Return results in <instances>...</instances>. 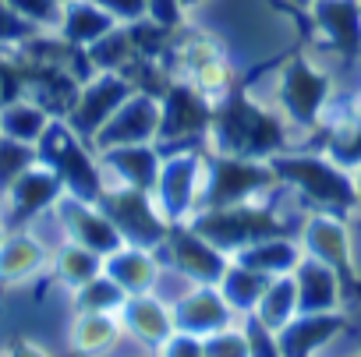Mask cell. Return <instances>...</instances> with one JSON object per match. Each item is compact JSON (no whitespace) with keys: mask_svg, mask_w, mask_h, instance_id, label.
<instances>
[{"mask_svg":"<svg viewBox=\"0 0 361 357\" xmlns=\"http://www.w3.org/2000/svg\"><path fill=\"white\" fill-rule=\"evenodd\" d=\"M329 89H333L329 75L312 68L305 57H290L280 71V103H283L287 117L312 131L319 127V117L329 103Z\"/></svg>","mask_w":361,"mask_h":357,"instance_id":"11","label":"cell"},{"mask_svg":"<svg viewBox=\"0 0 361 357\" xmlns=\"http://www.w3.org/2000/svg\"><path fill=\"white\" fill-rule=\"evenodd\" d=\"M50 120H54V113L43 110L39 103L18 99V103L4 106V134L8 138H18V142H29V145H36L43 138V131L50 127Z\"/></svg>","mask_w":361,"mask_h":357,"instance_id":"31","label":"cell"},{"mask_svg":"<svg viewBox=\"0 0 361 357\" xmlns=\"http://www.w3.org/2000/svg\"><path fill=\"white\" fill-rule=\"evenodd\" d=\"M308 18L326 50L340 61H354L361 54V0H315Z\"/></svg>","mask_w":361,"mask_h":357,"instance_id":"15","label":"cell"},{"mask_svg":"<svg viewBox=\"0 0 361 357\" xmlns=\"http://www.w3.org/2000/svg\"><path fill=\"white\" fill-rule=\"evenodd\" d=\"M4 8H11L15 15H22L29 22H36L39 29L43 25L61 29V22H64V0H4Z\"/></svg>","mask_w":361,"mask_h":357,"instance_id":"35","label":"cell"},{"mask_svg":"<svg viewBox=\"0 0 361 357\" xmlns=\"http://www.w3.org/2000/svg\"><path fill=\"white\" fill-rule=\"evenodd\" d=\"M54 209H57V216L64 220V227L71 230V241H78V244L99 251V255H114V251L124 248L121 230L110 223V216H106L99 206L68 195V199H61Z\"/></svg>","mask_w":361,"mask_h":357,"instance_id":"16","label":"cell"},{"mask_svg":"<svg viewBox=\"0 0 361 357\" xmlns=\"http://www.w3.org/2000/svg\"><path fill=\"white\" fill-rule=\"evenodd\" d=\"M290 4H294V8H301V11H308V8L315 4V0H290Z\"/></svg>","mask_w":361,"mask_h":357,"instance_id":"42","label":"cell"},{"mask_svg":"<svg viewBox=\"0 0 361 357\" xmlns=\"http://www.w3.org/2000/svg\"><path fill=\"white\" fill-rule=\"evenodd\" d=\"M185 0H149V18L166 25V29H177L180 18H185Z\"/></svg>","mask_w":361,"mask_h":357,"instance_id":"40","label":"cell"},{"mask_svg":"<svg viewBox=\"0 0 361 357\" xmlns=\"http://www.w3.org/2000/svg\"><path fill=\"white\" fill-rule=\"evenodd\" d=\"M0 156H4V188H11L25 170L39 166V149L8 134H4V145H0Z\"/></svg>","mask_w":361,"mask_h":357,"instance_id":"34","label":"cell"},{"mask_svg":"<svg viewBox=\"0 0 361 357\" xmlns=\"http://www.w3.org/2000/svg\"><path fill=\"white\" fill-rule=\"evenodd\" d=\"M234 318V308L216 287H195L173 304V325L177 332H192V336H213L227 329Z\"/></svg>","mask_w":361,"mask_h":357,"instance_id":"17","label":"cell"},{"mask_svg":"<svg viewBox=\"0 0 361 357\" xmlns=\"http://www.w3.org/2000/svg\"><path fill=\"white\" fill-rule=\"evenodd\" d=\"M188 227L195 234H202L209 244H216L220 251H241L248 244L259 241H273V237H294V230H287L283 220L273 216V209L266 206H227V209H199Z\"/></svg>","mask_w":361,"mask_h":357,"instance_id":"4","label":"cell"},{"mask_svg":"<svg viewBox=\"0 0 361 357\" xmlns=\"http://www.w3.org/2000/svg\"><path fill=\"white\" fill-rule=\"evenodd\" d=\"M188 57L195 61V64H192V85H199L213 103L234 89V82H231V68H227V61H224L213 46L199 43V46L188 50Z\"/></svg>","mask_w":361,"mask_h":357,"instance_id":"26","label":"cell"},{"mask_svg":"<svg viewBox=\"0 0 361 357\" xmlns=\"http://www.w3.org/2000/svg\"><path fill=\"white\" fill-rule=\"evenodd\" d=\"M156 357H159V353H156Z\"/></svg>","mask_w":361,"mask_h":357,"instance_id":"46","label":"cell"},{"mask_svg":"<svg viewBox=\"0 0 361 357\" xmlns=\"http://www.w3.org/2000/svg\"><path fill=\"white\" fill-rule=\"evenodd\" d=\"M121 311H124L128 329H131L145 346H156V350H159V346L177 332V325H173V311H166L152 294H131L128 304H124Z\"/></svg>","mask_w":361,"mask_h":357,"instance_id":"21","label":"cell"},{"mask_svg":"<svg viewBox=\"0 0 361 357\" xmlns=\"http://www.w3.org/2000/svg\"><path fill=\"white\" fill-rule=\"evenodd\" d=\"M159 120H163V103L152 92H135L92 138L96 152L103 149H117V145H156L159 134Z\"/></svg>","mask_w":361,"mask_h":357,"instance_id":"12","label":"cell"},{"mask_svg":"<svg viewBox=\"0 0 361 357\" xmlns=\"http://www.w3.org/2000/svg\"><path fill=\"white\" fill-rule=\"evenodd\" d=\"M4 357H50V353L39 350V346H32L29 339H15V343H8V353Z\"/></svg>","mask_w":361,"mask_h":357,"instance_id":"41","label":"cell"},{"mask_svg":"<svg viewBox=\"0 0 361 357\" xmlns=\"http://www.w3.org/2000/svg\"><path fill=\"white\" fill-rule=\"evenodd\" d=\"M245 332H248V343H252V357H283L280 336L259 315H248L245 318Z\"/></svg>","mask_w":361,"mask_h":357,"instance_id":"37","label":"cell"},{"mask_svg":"<svg viewBox=\"0 0 361 357\" xmlns=\"http://www.w3.org/2000/svg\"><path fill=\"white\" fill-rule=\"evenodd\" d=\"M273 170L280 173V181L298 188L301 199H308V206L319 209H333V213H350L361 209V195L354 177L333 163L329 156H294V152H276Z\"/></svg>","mask_w":361,"mask_h":357,"instance_id":"2","label":"cell"},{"mask_svg":"<svg viewBox=\"0 0 361 357\" xmlns=\"http://www.w3.org/2000/svg\"><path fill=\"white\" fill-rule=\"evenodd\" d=\"M326 152H329V159L340 163L343 170H357V166H361V124L350 120V124L329 131Z\"/></svg>","mask_w":361,"mask_h":357,"instance_id":"33","label":"cell"},{"mask_svg":"<svg viewBox=\"0 0 361 357\" xmlns=\"http://www.w3.org/2000/svg\"><path fill=\"white\" fill-rule=\"evenodd\" d=\"M298 280V315H322V311H336V304L343 301V280L336 276V269H329L326 262L301 258V265L294 269Z\"/></svg>","mask_w":361,"mask_h":357,"instance_id":"18","label":"cell"},{"mask_svg":"<svg viewBox=\"0 0 361 357\" xmlns=\"http://www.w3.org/2000/svg\"><path fill=\"white\" fill-rule=\"evenodd\" d=\"M117 29V18L106 15L99 4L92 0H68L64 4V22H61V36L75 46H92L99 43L103 36H110Z\"/></svg>","mask_w":361,"mask_h":357,"instance_id":"22","label":"cell"},{"mask_svg":"<svg viewBox=\"0 0 361 357\" xmlns=\"http://www.w3.org/2000/svg\"><path fill=\"white\" fill-rule=\"evenodd\" d=\"M166 255H170V265L185 276L188 283L195 287H216L231 262H227V251H220L216 244H209L202 234H195L188 223H173L170 237H166Z\"/></svg>","mask_w":361,"mask_h":357,"instance_id":"10","label":"cell"},{"mask_svg":"<svg viewBox=\"0 0 361 357\" xmlns=\"http://www.w3.org/2000/svg\"><path fill=\"white\" fill-rule=\"evenodd\" d=\"M354 184H357V195H361V166H357V177H354Z\"/></svg>","mask_w":361,"mask_h":357,"instance_id":"43","label":"cell"},{"mask_svg":"<svg viewBox=\"0 0 361 357\" xmlns=\"http://www.w3.org/2000/svg\"><path fill=\"white\" fill-rule=\"evenodd\" d=\"M343 329H347V322L340 315L322 311V315H294L276 336H280L283 357H312L322 343H329Z\"/></svg>","mask_w":361,"mask_h":357,"instance_id":"20","label":"cell"},{"mask_svg":"<svg viewBox=\"0 0 361 357\" xmlns=\"http://www.w3.org/2000/svg\"><path fill=\"white\" fill-rule=\"evenodd\" d=\"M202 159L206 149H180V152H166L163 156V170H159V184L152 192L159 213L170 223H188L199 209V184H202Z\"/></svg>","mask_w":361,"mask_h":357,"instance_id":"8","label":"cell"},{"mask_svg":"<svg viewBox=\"0 0 361 357\" xmlns=\"http://www.w3.org/2000/svg\"><path fill=\"white\" fill-rule=\"evenodd\" d=\"M252 315H259L273 332H280V329L298 315V280H294V273L276 276V280L269 283V290L262 294V301H259V308H255Z\"/></svg>","mask_w":361,"mask_h":357,"instance_id":"27","label":"cell"},{"mask_svg":"<svg viewBox=\"0 0 361 357\" xmlns=\"http://www.w3.org/2000/svg\"><path fill=\"white\" fill-rule=\"evenodd\" d=\"M96 206L110 216V223L121 230L124 244H131V248L159 251V248L166 244L170 230H173V223L159 213L156 199H152L149 192L131 188V184H121L117 192L106 188Z\"/></svg>","mask_w":361,"mask_h":357,"instance_id":"7","label":"cell"},{"mask_svg":"<svg viewBox=\"0 0 361 357\" xmlns=\"http://www.w3.org/2000/svg\"><path fill=\"white\" fill-rule=\"evenodd\" d=\"M103 265H106V255H99L78 241H71L57 251V276L71 287H85L89 280H96L103 273Z\"/></svg>","mask_w":361,"mask_h":357,"instance_id":"30","label":"cell"},{"mask_svg":"<svg viewBox=\"0 0 361 357\" xmlns=\"http://www.w3.org/2000/svg\"><path fill=\"white\" fill-rule=\"evenodd\" d=\"M138 89L121 75V71H99L92 82H85L82 85V92H78V103L68 110V124L85 138V142H92L96 138V131L135 96Z\"/></svg>","mask_w":361,"mask_h":357,"instance_id":"9","label":"cell"},{"mask_svg":"<svg viewBox=\"0 0 361 357\" xmlns=\"http://www.w3.org/2000/svg\"><path fill=\"white\" fill-rule=\"evenodd\" d=\"M117 339V322L106 311H78L71 325V350L75 353H103Z\"/></svg>","mask_w":361,"mask_h":357,"instance_id":"28","label":"cell"},{"mask_svg":"<svg viewBox=\"0 0 361 357\" xmlns=\"http://www.w3.org/2000/svg\"><path fill=\"white\" fill-rule=\"evenodd\" d=\"M209 177H206V188L199 199V209H227V206H241L252 195L283 184L280 173L273 170L269 159H241V156H220L209 152ZM195 209V213H199Z\"/></svg>","mask_w":361,"mask_h":357,"instance_id":"6","label":"cell"},{"mask_svg":"<svg viewBox=\"0 0 361 357\" xmlns=\"http://www.w3.org/2000/svg\"><path fill=\"white\" fill-rule=\"evenodd\" d=\"M128 290L117 283V280H110L106 273H99L96 280H89L85 287H78V294H75V311H117V308H124L128 304Z\"/></svg>","mask_w":361,"mask_h":357,"instance_id":"32","label":"cell"},{"mask_svg":"<svg viewBox=\"0 0 361 357\" xmlns=\"http://www.w3.org/2000/svg\"><path fill=\"white\" fill-rule=\"evenodd\" d=\"M209 152L241 156V159H273L276 152H287L283 120L262 110L241 85H234L227 96L213 103Z\"/></svg>","mask_w":361,"mask_h":357,"instance_id":"1","label":"cell"},{"mask_svg":"<svg viewBox=\"0 0 361 357\" xmlns=\"http://www.w3.org/2000/svg\"><path fill=\"white\" fill-rule=\"evenodd\" d=\"M36 149H39V163L61 173L68 195H75L82 202H92V206L103 199V192H106L103 188V173L92 163V156L85 149V138L64 117L50 120V127L43 131Z\"/></svg>","mask_w":361,"mask_h":357,"instance_id":"3","label":"cell"},{"mask_svg":"<svg viewBox=\"0 0 361 357\" xmlns=\"http://www.w3.org/2000/svg\"><path fill=\"white\" fill-rule=\"evenodd\" d=\"M103 166H110L124 184L138 188V192H156L159 184V170H163V152L149 142V145H117V149H103L99 152Z\"/></svg>","mask_w":361,"mask_h":357,"instance_id":"19","label":"cell"},{"mask_svg":"<svg viewBox=\"0 0 361 357\" xmlns=\"http://www.w3.org/2000/svg\"><path fill=\"white\" fill-rule=\"evenodd\" d=\"M273 280H276V276H269V273H259V269H248V265L234 262V265L227 269V276L220 280V294L227 297V304H231L234 311L252 315V311L259 308V301H262V294L269 290V283H273Z\"/></svg>","mask_w":361,"mask_h":357,"instance_id":"25","label":"cell"},{"mask_svg":"<svg viewBox=\"0 0 361 357\" xmlns=\"http://www.w3.org/2000/svg\"><path fill=\"white\" fill-rule=\"evenodd\" d=\"M234 262L259 269V273H269V276H287L301 265V248L294 244V237H273V241H259V244L241 248L234 255Z\"/></svg>","mask_w":361,"mask_h":357,"instance_id":"24","label":"cell"},{"mask_svg":"<svg viewBox=\"0 0 361 357\" xmlns=\"http://www.w3.org/2000/svg\"><path fill=\"white\" fill-rule=\"evenodd\" d=\"M195 4H202V0H185V8H195Z\"/></svg>","mask_w":361,"mask_h":357,"instance_id":"44","label":"cell"},{"mask_svg":"<svg viewBox=\"0 0 361 357\" xmlns=\"http://www.w3.org/2000/svg\"><path fill=\"white\" fill-rule=\"evenodd\" d=\"M163 120L156 134V149L180 152V149H202L209 145V124H213V99L192 85V82H170L163 92Z\"/></svg>","mask_w":361,"mask_h":357,"instance_id":"5","label":"cell"},{"mask_svg":"<svg viewBox=\"0 0 361 357\" xmlns=\"http://www.w3.org/2000/svg\"><path fill=\"white\" fill-rule=\"evenodd\" d=\"M159 357H206V343L202 336H192V332H173L159 346Z\"/></svg>","mask_w":361,"mask_h":357,"instance_id":"38","label":"cell"},{"mask_svg":"<svg viewBox=\"0 0 361 357\" xmlns=\"http://www.w3.org/2000/svg\"><path fill=\"white\" fill-rule=\"evenodd\" d=\"M305 248L308 255H315L319 262H326L329 269H336V276L343 280L347 294H361V280L354 276V258H350V234L347 227L329 216V213H312L305 220Z\"/></svg>","mask_w":361,"mask_h":357,"instance_id":"14","label":"cell"},{"mask_svg":"<svg viewBox=\"0 0 361 357\" xmlns=\"http://www.w3.org/2000/svg\"><path fill=\"white\" fill-rule=\"evenodd\" d=\"M92 4H99L106 15H114L117 22H142L149 15V0H92Z\"/></svg>","mask_w":361,"mask_h":357,"instance_id":"39","label":"cell"},{"mask_svg":"<svg viewBox=\"0 0 361 357\" xmlns=\"http://www.w3.org/2000/svg\"><path fill=\"white\" fill-rule=\"evenodd\" d=\"M103 273H106L110 280H117L128 294H149L152 283H156V276H159V262H156L152 251L124 244L121 251L106 255Z\"/></svg>","mask_w":361,"mask_h":357,"instance_id":"23","label":"cell"},{"mask_svg":"<svg viewBox=\"0 0 361 357\" xmlns=\"http://www.w3.org/2000/svg\"><path fill=\"white\" fill-rule=\"evenodd\" d=\"M47 251L39 248V241H32L29 234H8L4 241V258H0V269H4V283L15 280H29L39 265H43Z\"/></svg>","mask_w":361,"mask_h":357,"instance_id":"29","label":"cell"},{"mask_svg":"<svg viewBox=\"0 0 361 357\" xmlns=\"http://www.w3.org/2000/svg\"><path fill=\"white\" fill-rule=\"evenodd\" d=\"M64 181H61V173L50 170V166H32L25 170L18 181L11 188H4V220H8V230L29 223L32 216H39L47 206H57L64 199Z\"/></svg>","mask_w":361,"mask_h":357,"instance_id":"13","label":"cell"},{"mask_svg":"<svg viewBox=\"0 0 361 357\" xmlns=\"http://www.w3.org/2000/svg\"><path fill=\"white\" fill-rule=\"evenodd\" d=\"M64 4H68V0H64Z\"/></svg>","mask_w":361,"mask_h":357,"instance_id":"45","label":"cell"},{"mask_svg":"<svg viewBox=\"0 0 361 357\" xmlns=\"http://www.w3.org/2000/svg\"><path fill=\"white\" fill-rule=\"evenodd\" d=\"M206 343V357H252V343H248V332L241 329H220L213 336L202 339Z\"/></svg>","mask_w":361,"mask_h":357,"instance_id":"36","label":"cell"}]
</instances>
